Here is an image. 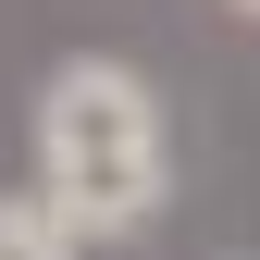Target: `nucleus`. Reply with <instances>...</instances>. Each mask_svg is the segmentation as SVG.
I'll list each match as a JSON object with an SVG mask.
<instances>
[{
	"label": "nucleus",
	"mask_w": 260,
	"mask_h": 260,
	"mask_svg": "<svg viewBox=\"0 0 260 260\" xmlns=\"http://www.w3.org/2000/svg\"><path fill=\"white\" fill-rule=\"evenodd\" d=\"M25 186L75 223V248H124L149 236L161 199H174V124H161V87L124 50H75L38 75V112H25Z\"/></svg>",
	"instance_id": "1"
},
{
	"label": "nucleus",
	"mask_w": 260,
	"mask_h": 260,
	"mask_svg": "<svg viewBox=\"0 0 260 260\" xmlns=\"http://www.w3.org/2000/svg\"><path fill=\"white\" fill-rule=\"evenodd\" d=\"M236 13H248V25H260V0H236Z\"/></svg>",
	"instance_id": "3"
},
{
	"label": "nucleus",
	"mask_w": 260,
	"mask_h": 260,
	"mask_svg": "<svg viewBox=\"0 0 260 260\" xmlns=\"http://www.w3.org/2000/svg\"><path fill=\"white\" fill-rule=\"evenodd\" d=\"M0 260H87V248H75V223L38 186H0Z\"/></svg>",
	"instance_id": "2"
}]
</instances>
